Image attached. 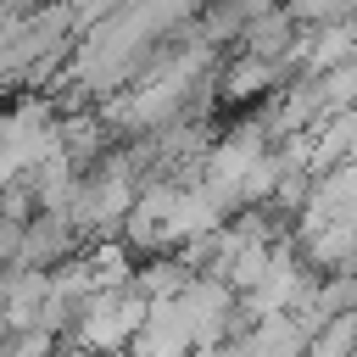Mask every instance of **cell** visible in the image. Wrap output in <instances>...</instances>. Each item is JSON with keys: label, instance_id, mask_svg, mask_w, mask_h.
<instances>
[{"label": "cell", "instance_id": "cell-1", "mask_svg": "<svg viewBox=\"0 0 357 357\" xmlns=\"http://www.w3.org/2000/svg\"><path fill=\"white\" fill-rule=\"evenodd\" d=\"M11 357H50V329H22Z\"/></svg>", "mask_w": 357, "mask_h": 357}]
</instances>
